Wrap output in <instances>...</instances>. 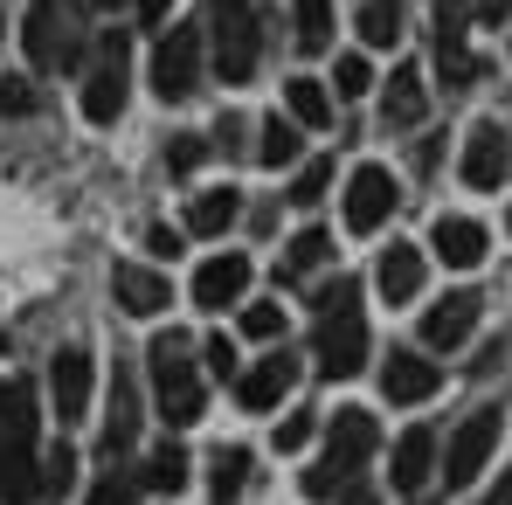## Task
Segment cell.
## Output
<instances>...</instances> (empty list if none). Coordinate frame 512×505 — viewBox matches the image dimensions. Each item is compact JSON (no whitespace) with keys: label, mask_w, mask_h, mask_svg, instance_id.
<instances>
[{"label":"cell","mask_w":512,"mask_h":505,"mask_svg":"<svg viewBox=\"0 0 512 505\" xmlns=\"http://www.w3.org/2000/svg\"><path fill=\"white\" fill-rule=\"evenodd\" d=\"M97 7H125V0H97Z\"/></svg>","instance_id":"obj_44"},{"label":"cell","mask_w":512,"mask_h":505,"mask_svg":"<svg viewBox=\"0 0 512 505\" xmlns=\"http://www.w3.org/2000/svg\"><path fill=\"white\" fill-rule=\"evenodd\" d=\"M436 388H443V374H436V360H423V353H395L381 367V395L388 402H429Z\"/></svg>","instance_id":"obj_19"},{"label":"cell","mask_w":512,"mask_h":505,"mask_svg":"<svg viewBox=\"0 0 512 505\" xmlns=\"http://www.w3.org/2000/svg\"><path fill=\"white\" fill-rule=\"evenodd\" d=\"M49 395H56L63 429L90 416V353H84V346H63V353H56V367H49Z\"/></svg>","instance_id":"obj_14"},{"label":"cell","mask_w":512,"mask_h":505,"mask_svg":"<svg viewBox=\"0 0 512 505\" xmlns=\"http://www.w3.org/2000/svg\"><path fill=\"white\" fill-rule=\"evenodd\" d=\"M326 187H333V160H312V167L291 180V201H298V208H312V201H326Z\"/></svg>","instance_id":"obj_32"},{"label":"cell","mask_w":512,"mask_h":505,"mask_svg":"<svg viewBox=\"0 0 512 505\" xmlns=\"http://www.w3.org/2000/svg\"><path fill=\"white\" fill-rule=\"evenodd\" d=\"M250 256H208L201 270H194V305L201 312H229V305H243V291H250Z\"/></svg>","instance_id":"obj_11"},{"label":"cell","mask_w":512,"mask_h":505,"mask_svg":"<svg viewBox=\"0 0 512 505\" xmlns=\"http://www.w3.org/2000/svg\"><path fill=\"white\" fill-rule=\"evenodd\" d=\"M492 505H512V471L499 478V499H492Z\"/></svg>","instance_id":"obj_42"},{"label":"cell","mask_w":512,"mask_h":505,"mask_svg":"<svg viewBox=\"0 0 512 505\" xmlns=\"http://www.w3.org/2000/svg\"><path fill=\"white\" fill-rule=\"evenodd\" d=\"M464 180L471 187H499L506 180V125L499 118L471 125V139H464Z\"/></svg>","instance_id":"obj_15"},{"label":"cell","mask_w":512,"mask_h":505,"mask_svg":"<svg viewBox=\"0 0 512 505\" xmlns=\"http://www.w3.org/2000/svg\"><path fill=\"white\" fill-rule=\"evenodd\" d=\"M360 42L367 49H395L402 42V7L395 0H367L360 7Z\"/></svg>","instance_id":"obj_26"},{"label":"cell","mask_w":512,"mask_h":505,"mask_svg":"<svg viewBox=\"0 0 512 505\" xmlns=\"http://www.w3.org/2000/svg\"><path fill=\"white\" fill-rule=\"evenodd\" d=\"M236 215H243L236 187H208V194H194V208H187V229H194V236H222Z\"/></svg>","instance_id":"obj_23"},{"label":"cell","mask_w":512,"mask_h":505,"mask_svg":"<svg viewBox=\"0 0 512 505\" xmlns=\"http://www.w3.org/2000/svg\"><path fill=\"white\" fill-rule=\"evenodd\" d=\"M146 485H153V492H180V485H187V450H180V443H160V450L146 457Z\"/></svg>","instance_id":"obj_30"},{"label":"cell","mask_w":512,"mask_h":505,"mask_svg":"<svg viewBox=\"0 0 512 505\" xmlns=\"http://www.w3.org/2000/svg\"><path fill=\"white\" fill-rule=\"evenodd\" d=\"M381 111H388V125H416V118H423V70H416V63H402V70L388 77V104H381Z\"/></svg>","instance_id":"obj_25"},{"label":"cell","mask_w":512,"mask_h":505,"mask_svg":"<svg viewBox=\"0 0 512 505\" xmlns=\"http://www.w3.org/2000/svg\"><path fill=\"white\" fill-rule=\"evenodd\" d=\"M208 35H215V70H222V84H250L256 49H263V14H256L250 0H215V7H208Z\"/></svg>","instance_id":"obj_6"},{"label":"cell","mask_w":512,"mask_h":505,"mask_svg":"<svg viewBox=\"0 0 512 505\" xmlns=\"http://www.w3.org/2000/svg\"><path fill=\"white\" fill-rule=\"evenodd\" d=\"M471 14H478V21H492V28H499V21H506V14H512V0H471Z\"/></svg>","instance_id":"obj_40"},{"label":"cell","mask_w":512,"mask_h":505,"mask_svg":"<svg viewBox=\"0 0 512 505\" xmlns=\"http://www.w3.org/2000/svg\"><path fill=\"white\" fill-rule=\"evenodd\" d=\"M298 49L305 56L333 49V0H298Z\"/></svg>","instance_id":"obj_27"},{"label":"cell","mask_w":512,"mask_h":505,"mask_svg":"<svg viewBox=\"0 0 512 505\" xmlns=\"http://www.w3.org/2000/svg\"><path fill=\"white\" fill-rule=\"evenodd\" d=\"M291 388H298V360H291V353H270V360H256L250 374L236 381L243 409H277V402H284Z\"/></svg>","instance_id":"obj_17"},{"label":"cell","mask_w":512,"mask_h":505,"mask_svg":"<svg viewBox=\"0 0 512 505\" xmlns=\"http://www.w3.org/2000/svg\"><path fill=\"white\" fill-rule=\"evenodd\" d=\"M153 90H160L167 104H180V97L201 90V28H194V21H180L167 42L153 49Z\"/></svg>","instance_id":"obj_8"},{"label":"cell","mask_w":512,"mask_h":505,"mask_svg":"<svg viewBox=\"0 0 512 505\" xmlns=\"http://www.w3.org/2000/svg\"><path fill=\"white\" fill-rule=\"evenodd\" d=\"M0 35H7V28H0Z\"/></svg>","instance_id":"obj_45"},{"label":"cell","mask_w":512,"mask_h":505,"mask_svg":"<svg viewBox=\"0 0 512 505\" xmlns=\"http://www.w3.org/2000/svg\"><path fill=\"white\" fill-rule=\"evenodd\" d=\"M374 443H381L374 416H367V409H340L333 436H326V457L305 471V492H312V499H333L340 485H353V478H360V464L374 457Z\"/></svg>","instance_id":"obj_4"},{"label":"cell","mask_w":512,"mask_h":505,"mask_svg":"<svg viewBox=\"0 0 512 505\" xmlns=\"http://www.w3.org/2000/svg\"><path fill=\"white\" fill-rule=\"evenodd\" d=\"M492 443H499V416H492V409H478V416L450 436V464H443V478H450V485H471V478L485 471Z\"/></svg>","instance_id":"obj_13"},{"label":"cell","mask_w":512,"mask_h":505,"mask_svg":"<svg viewBox=\"0 0 512 505\" xmlns=\"http://www.w3.org/2000/svg\"><path fill=\"white\" fill-rule=\"evenodd\" d=\"M28 104H35V90L14 84V77H0V111H28Z\"/></svg>","instance_id":"obj_38"},{"label":"cell","mask_w":512,"mask_h":505,"mask_svg":"<svg viewBox=\"0 0 512 505\" xmlns=\"http://www.w3.org/2000/svg\"><path fill=\"white\" fill-rule=\"evenodd\" d=\"M139 499V485H132V478H118V471H104V478H97V492H90L84 505H132Z\"/></svg>","instance_id":"obj_36"},{"label":"cell","mask_w":512,"mask_h":505,"mask_svg":"<svg viewBox=\"0 0 512 505\" xmlns=\"http://www.w3.org/2000/svg\"><path fill=\"white\" fill-rule=\"evenodd\" d=\"M326 256H333V236H326V229H305V236L284 250V277H298V270H319Z\"/></svg>","instance_id":"obj_31"},{"label":"cell","mask_w":512,"mask_h":505,"mask_svg":"<svg viewBox=\"0 0 512 505\" xmlns=\"http://www.w3.org/2000/svg\"><path fill=\"white\" fill-rule=\"evenodd\" d=\"M429 464H436V436H429V429H409V436L395 443V485L416 492V485L429 478Z\"/></svg>","instance_id":"obj_24"},{"label":"cell","mask_w":512,"mask_h":505,"mask_svg":"<svg viewBox=\"0 0 512 505\" xmlns=\"http://www.w3.org/2000/svg\"><path fill=\"white\" fill-rule=\"evenodd\" d=\"M478 312H485L478 291H450L443 305H429V312H423V339H429V346H464L471 326H478Z\"/></svg>","instance_id":"obj_16"},{"label":"cell","mask_w":512,"mask_h":505,"mask_svg":"<svg viewBox=\"0 0 512 505\" xmlns=\"http://www.w3.org/2000/svg\"><path fill=\"white\" fill-rule=\"evenodd\" d=\"M388 215H395V180H388V167H360L346 180V229L353 236H374Z\"/></svg>","instance_id":"obj_10"},{"label":"cell","mask_w":512,"mask_h":505,"mask_svg":"<svg viewBox=\"0 0 512 505\" xmlns=\"http://www.w3.org/2000/svg\"><path fill=\"white\" fill-rule=\"evenodd\" d=\"M256 160L263 167H291L298 160V125L277 111V118H263V146H256Z\"/></svg>","instance_id":"obj_28"},{"label":"cell","mask_w":512,"mask_h":505,"mask_svg":"<svg viewBox=\"0 0 512 505\" xmlns=\"http://www.w3.org/2000/svg\"><path fill=\"white\" fill-rule=\"evenodd\" d=\"M243 333L250 339H277L284 333V312H277V305H250V312H243Z\"/></svg>","instance_id":"obj_37"},{"label":"cell","mask_w":512,"mask_h":505,"mask_svg":"<svg viewBox=\"0 0 512 505\" xmlns=\"http://www.w3.org/2000/svg\"><path fill=\"white\" fill-rule=\"evenodd\" d=\"M429 250L443 256L450 270H478V263H485V229H478L471 215H436V229H429Z\"/></svg>","instance_id":"obj_18"},{"label":"cell","mask_w":512,"mask_h":505,"mask_svg":"<svg viewBox=\"0 0 512 505\" xmlns=\"http://www.w3.org/2000/svg\"><path fill=\"white\" fill-rule=\"evenodd\" d=\"M416 291H423V250H416V243L381 250V298H388V305H409Z\"/></svg>","instance_id":"obj_20"},{"label":"cell","mask_w":512,"mask_h":505,"mask_svg":"<svg viewBox=\"0 0 512 505\" xmlns=\"http://www.w3.org/2000/svg\"><path fill=\"white\" fill-rule=\"evenodd\" d=\"M42 471H35V388L28 381H0V499H35Z\"/></svg>","instance_id":"obj_2"},{"label":"cell","mask_w":512,"mask_h":505,"mask_svg":"<svg viewBox=\"0 0 512 505\" xmlns=\"http://www.w3.org/2000/svg\"><path fill=\"white\" fill-rule=\"evenodd\" d=\"M21 42H28V63H35L42 77L70 70V63L84 56V21H77V0H35V7H28Z\"/></svg>","instance_id":"obj_5"},{"label":"cell","mask_w":512,"mask_h":505,"mask_svg":"<svg viewBox=\"0 0 512 505\" xmlns=\"http://www.w3.org/2000/svg\"><path fill=\"white\" fill-rule=\"evenodd\" d=\"M284 111H291V125H312V132L333 125V97H326V84H312V77H291L284 84Z\"/></svg>","instance_id":"obj_22"},{"label":"cell","mask_w":512,"mask_h":505,"mask_svg":"<svg viewBox=\"0 0 512 505\" xmlns=\"http://www.w3.org/2000/svg\"><path fill=\"white\" fill-rule=\"evenodd\" d=\"M333 84H340V97H367V84H374V70H367V56H340V70H333Z\"/></svg>","instance_id":"obj_34"},{"label":"cell","mask_w":512,"mask_h":505,"mask_svg":"<svg viewBox=\"0 0 512 505\" xmlns=\"http://www.w3.org/2000/svg\"><path fill=\"white\" fill-rule=\"evenodd\" d=\"M125 90H132V42H125V28H104L97 49H90V70H84V118L111 125L125 111Z\"/></svg>","instance_id":"obj_7"},{"label":"cell","mask_w":512,"mask_h":505,"mask_svg":"<svg viewBox=\"0 0 512 505\" xmlns=\"http://www.w3.org/2000/svg\"><path fill=\"white\" fill-rule=\"evenodd\" d=\"M146 367H153V395H160V416L173 429H187V422H201V402H208V388H201V367L187 360V339L180 333H160L146 346Z\"/></svg>","instance_id":"obj_3"},{"label":"cell","mask_w":512,"mask_h":505,"mask_svg":"<svg viewBox=\"0 0 512 505\" xmlns=\"http://www.w3.org/2000/svg\"><path fill=\"white\" fill-rule=\"evenodd\" d=\"M139 14H146V21L160 28V21H167V0H139Z\"/></svg>","instance_id":"obj_41"},{"label":"cell","mask_w":512,"mask_h":505,"mask_svg":"<svg viewBox=\"0 0 512 505\" xmlns=\"http://www.w3.org/2000/svg\"><path fill=\"white\" fill-rule=\"evenodd\" d=\"M346 505H381V499L374 492H346Z\"/></svg>","instance_id":"obj_43"},{"label":"cell","mask_w":512,"mask_h":505,"mask_svg":"<svg viewBox=\"0 0 512 505\" xmlns=\"http://www.w3.org/2000/svg\"><path fill=\"white\" fill-rule=\"evenodd\" d=\"M208 367H215V374H222V381H229V367H236V353H229V339H222V333L208 339Z\"/></svg>","instance_id":"obj_39"},{"label":"cell","mask_w":512,"mask_h":505,"mask_svg":"<svg viewBox=\"0 0 512 505\" xmlns=\"http://www.w3.org/2000/svg\"><path fill=\"white\" fill-rule=\"evenodd\" d=\"M429 14H436V70H443V84H450V90L478 84V77H485V63H478V56H471V42H464L471 7H464V0H436Z\"/></svg>","instance_id":"obj_9"},{"label":"cell","mask_w":512,"mask_h":505,"mask_svg":"<svg viewBox=\"0 0 512 505\" xmlns=\"http://www.w3.org/2000/svg\"><path fill=\"white\" fill-rule=\"evenodd\" d=\"M111 298H118L132 319H160L173 305V284L160 270H146V263H118V270H111Z\"/></svg>","instance_id":"obj_12"},{"label":"cell","mask_w":512,"mask_h":505,"mask_svg":"<svg viewBox=\"0 0 512 505\" xmlns=\"http://www.w3.org/2000/svg\"><path fill=\"white\" fill-rule=\"evenodd\" d=\"M312 429H319V416H312V409L284 416V422H277V450H305V443H312Z\"/></svg>","instance_id":"obj_35"},{"label":"cell","mask_w":512,"mask_h":505,"mask_svg":"<svg viewBox=\"0 0 512 505\" xmlns=\"http://www.w3.org/2000/svg\"><path fill=\"white\" fill-rule=\"evenodd\" d=\"M139 436V395L125 374H111V416H104V457H125Z\"/></svg>","instance_id":"obj_21"},{"label":"cell","mask_w":512,"mask_h":505,"mask_svg":"<svg viewBox=\"0 0 512 505\" xmlns=\"http://www.w3.org/2000/svg\"><path fill=\"white\" fill-rule=\"evenodd\" d=\"M201 160H208V139H201V132H180V139L167 146V167L173 173H194Z\"/></svg>","instance_id":"obj_33"},{"label":"cell","mask_w":512,"mask_h":505,"mask_svg":"<svg viewBox=\"0 0 512 505\" xmlns=\"http://www.w3.org/2000/svg\"><path fill=\"white\" fill-rule=\"evenodd\" d=\"M208 471H215V499L229 505L243 485H250V450H229V443H222V450L208 457Z\"/></svg>","instance_id":"obj_29"},{"label":"cell","mask_w":512,"mask_h":505,"mask_svg":"<svg viewBox=\"0 0 512 505\" xmlns=\"http://www.w3.org/2000/svg\"><path fill=\"white\" fill-rule=\"evenodd\" d=\"M312 353H319V374H360L367 367V319H360V284L340 277L319 291V333H312Z\"/></svg>","instance_id":"obj_1"}]
</instances>
